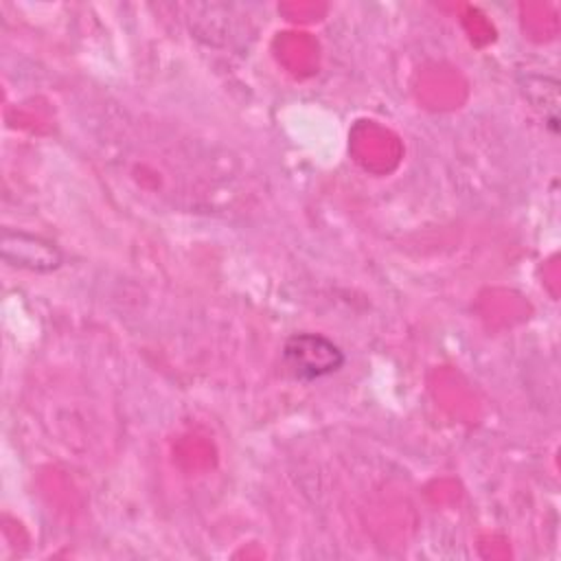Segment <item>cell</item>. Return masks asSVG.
I'll return each mask as SVG.
<instances>
[{
	"mask_svg": "<svg viewBox=\"0 0 561 561\" xmlns=\"http://www.w3.org/2000/svg\"><path fill=\"white\" fill-rule=\"evenodd\" d=\"M283 362L296 379L313 381L335 373L344 364V353L322 335L296 333L283 346Z\"/></svg>",
	"mask_w": 561,
	"mask_h": 561,
	"instance_id": "1",
	"label": "cell"
}]
</instances>
